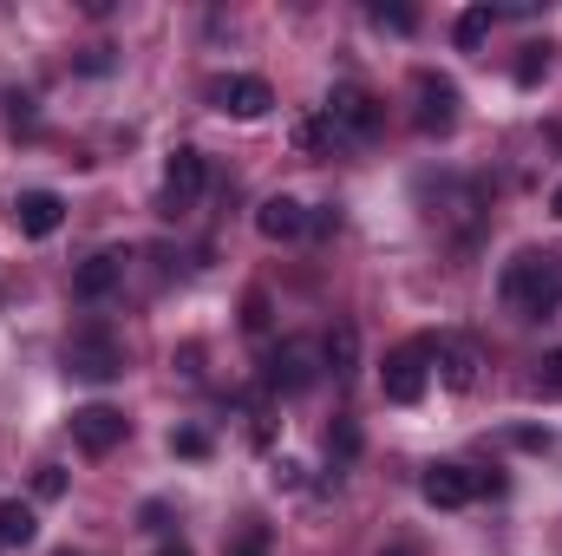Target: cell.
<instances>
[{"label": "cell", "instance_id": "1", "mask_svg": "<svg viewBox=\"0 0 562 556\" xmlns=\"http://www.w3.org/2000/svg\"><path fill=\"white\" fill-rule=\"evenodd\" d=\"M504 301H510L524 321H550L562 308V249H524V256L504 269Z\"/></svg>", "mask_w": 562, "mask_h": 556}, {"label": "cell", "instance_id": "2", "mask_svg": "<svg viewBox=\"0 0 562 556\" xmlns=\"http://www.w3.org/2000/svg\"><path fill=\"white\" fill-rule=\"evenodd\" d=\"M66 374H72V380H92V387L119 380V374H125V347H119V334H105V327H79V334L66 341Z\"/></svg>", "mask_w": 562, "mask_h": 556}, {"label": "cell", "instance_id": "3", "mask_svg": "<svg viewBox=\"0 0 562 556\" xmlns=\"http://www.w3.org/2000/svg\"><path fill=\"white\" fill-rule=\"evenodd\" d=\"M484 491H497V478H477L471 465H425V478H419V498L431 511H464Z\"/></svg>", "mask_w": 562, "mask_h": 556}, {"label": "cell", "instance_id": "4", "mask_svg": "<svg viewBox=\"0 0 562 556\" xmlns=\"http://www.w3.org/2000/svg\"><path fill=\"white\" fill-rule=\"evenodd\" d=\"M425 380H431V341H400V347L386 354V367H380L386 400H393V407H413L425 393Z\"/></svg>", "mask_w": 562, "mask_h": 556}, {"label": "cell", "instance_id": "5", "mask_svg": "<svg viewBox=\"0 0 562 556\" xmlns=\"http://www.w3.org/2000/svg\"><path fill=\"white\" fill-rule=\"evenodd\" d=\"M321 119H327L334 138H373V132H380V105H373V92H360V86H334L327 105H321Z\"/></svg>", "mask_w": 562, "mask_h": 556}, {"label": "cell", "instance_id": "6", "mask_svg": "<svg viewBox=\"0 0 562 556\" xmlns=\"http://www.w3.org/2000/svg\"><path fill=\"white\" fill-rule=\"evenodd\" d=\"M203 184H210V157L203 151H170V164H164V216L190 210L203 197Z\"/></svg>", "mask_w": 562, "mask_h": 556}, {"label": "cell", "instance_id": "7", "mask_svg": "<svg viewBox=\"0 0 562 556\" xmlns=\"http://www.w3.org/2000/svg\"><path fill=\"white\" fill-rule=\"evenodd\" d=\"M413 99H419V132L425 138H445L458 125V86L445 73H419L413 79Z\"/></svg>", "mask_w": 562, "mask_h": 556}, {"label": "cell", "instance_id": "8", "mask_svg": "<svg viewBox=\"0 0 562 556\" xmlns=\"http://www.w3.org/2000/svg\"><path fill=\"white\" fill-rule=\"evenodd\" d=\"M210 105L229 112V119H262V112L276 105V92H269V79H256V73H229V79L210 86Z\"/></svg>", "mask_w": 562, "mask_h": 556}, {"label": "cell", "instance_id": "9", "mask_svg": "<svg viewBox=\"0 0 562 556\" xmlns=\"http://www.w3.org/2000/svg\"><path fill=\"white\" fill-rule=\"evenodd\" d=\"M125 432H132V419L119 413V407H79V413H72V438H79V452H92V458H105L112 445H125Z\"/></svg>", "mask_w": 562, "mask_h": 556}, {"label": "cell", "instance_id": "10", "mask_svg": "<svg viewBox=\"0 0 562 556\" xmlns=\"http://www.w3.org/2000/svg\"><path fill=\"white\" fill-rule=\"evenodd\" d=\"M321 380V367H314V347L307 341H281L276 354H269V387L276 393H307Z\"/></svg>", "mask_w": 562, "mask_h": 556}, {"label": "cell", "instance_id": "11", "mask_svg": "<svg viewBox=\"0 0 562 556\" xmlns=\"http://www.w3.org/2000/svg\"><path fill=\"white\" fill-rule=\"evenodd\" d=\"M119 281H125V249H99V256H86V263L72 269V294H79V301H105Z\"/></svg>", "mask_w": 562, "mask_h": 556}, {"label": "cell", "instance_id": "12", "mask_svg": "<svg viewBox=\"0 0 562 556\" xmlns=\"http://www.w3.org/2000/svg\"><path fill=\"white\" fill-rule=\"evenodd\" d=\"M431 360H438V374H445V387H451V393H471V387H477V347H471L464 334L431 341Z\"/></svg>", "mask_w": 562, "mask_h": 556}, {"label": "cell", "instance_id": "13", "mask_svg": "<svg viewBox=\"0 0 562 556\" xmlns=\"http://www.w3.org/2000/svg\"><path fill=\"white\" fill-rule=\"evenodd\" d=\"M13 223H20V236H53V230L66 223V203H59V190H20V203H13Z\"/></svg>", "mask_w": 562, "mask_h": 556}, {"label": "cell", "instance_id": "14", "mask_svg": "<svg viewBox=\"0 0 562 556\" xmlns=\"http://www.w3.org/2000/svg\"><path fill=\"white\" fill-rule=\"evenodd\" d=\"M256 230H262L269 243H294V236L307 230V210H301L294 197H269V203L256 210Z\"/></svg>", "mask_w": 562, "mask_h": 556}, {"label": "cell", "instance_id": "15", "mask_svg": "<svg viewBox=\"0 0 562 556\" xmlns=\"http://www.w3.org/2000/svg\"><path fill=\"white\" fill-rule=\"evenodd\" d=\"M491 26H497V7H464V13H458V26H451V40H458L464 53H477V46L491 40Z\"/></svg>", "mask_w": 562, "mask_h": 556}, {"label": "cell", "instance_id": "16", "mask_svg": "<svg viewBox=\"0 0 562 556\" xmlns=\"http://www.w3.org/2000/svg\"><path fill=\"white\" fill-rule=\"evenodd\" d=\"M321 360L334 367V380H347V374H353V360H360V334H353V327H334V334H327V347H321Z\"/></svg>", "mask_w": 562, "mask_h": 556}, {"label": "cell", "instance_id": "17", "mask_svg": "<svg viewBox=\"0 0 562 556\" xmlns=\"http://www.w3.org/2000/svg\"><path fill=\"white\" fill-rule=\"evenodd\" d=\"M33 537H40L33 511H26L20 498H0V544H33Z\"/></svg>", "mask_w": 562, "mask_h": 556}, {"label": "cell", "instance_id": "18", "mask_svg": "<svg viewBox=\"0 0 562 556\" xmlns=\"http://www.w3.org/2000/svg\"><path fill=\"white\" fill-rule=\"evenodd\" d=\"M530 387H537L543 400H562V347H557V354H543V360H537V374H530Z\"/></svg>", "mask_w": 562, "mask_h": 556}, {"label": "cell", "instance_id": "19", "mask_svg": "<svg viewBox=\"0 0 562 556\" xmlns=\"http://www.w3.org/2000/svg\"><path fill=\"white\" fill-rule=\"evenodd\" d=\"M353 452H360V425H353V419H334V432H327V458L347 465Z\"/></svg>", "mask_w": 562, "mask_h": 556}, {"label": "cell", "instance_id": "20", "mask_svg": "<svg viewBox=\"0 0 562 556\" xmlns=\"http://www.w3.org/2000/svg\"><path fill=\"white\" fill-rule=\"evenodd\" d=\"M373 26H393V33H413V26H419V13H413V7H386V0H380V7H373Z\"/></svg>", "mask_w": 562, "mask_h": 556}, {"label": "cell", "instance_id": "21", "mask_svg": "<svg viewBox=\"0 0 562 556\" xmlns=\"http://www.w3.org/2000/svg\"><path fill=\"white\" fill-rule=\"evenodd\" d=\"M170 452H177V458H203V452H210V432L183 425V432H170Z\"/></svg>", "mask_w": 562, "mask_h": 556}, {"label": "cell", "instance_id": "22", "mask_svg": "<svg viewBox=\"0 0 562 556\" xmlns=\"http://www.w3.org/2000/svg\"><path fill=\"white\" fill-rule=\"evenodd\" d=\"M294 144H301V151H321V144H334L327 119H301V125H294Z\"/></svg>", "mask_w": 562, "mask_h": 556}, {"label": "cell", "instance_id": "23", "mask_svg": "<svg viewBox=\"0 0 562 556\" xmlns=\"http://www.w3.org/2000/svg\"><path fill=\"white\" fill-rule=\"evenodd\" d=\"M543 73H550V46H530V59L517 66V79H524V86H537Z\"/></svg>", "mask_w": 562, "mask_h": 556}, {"label": "cell", "instance_id": "24", "mask_svg": "<svg viewBox=\"0 0 562 556\" xmlns=\"http://www.w3.org/2000/svg\"><path fill=\"white\" fill-rule=\"evenodd\" d=\"M33 491H40V498H59V491H66V471H59V465H40V471H33Z\"/></svg>", "mask_w": 562, "mask_h": 556}, {"label": "cell", "instance_id": "25", "mask_svg": "<svg viewBox=\"0 0 562 556\" xmlns=\"http://www.w3.org/2000/svg\"><path fill=\"white\" fill-rule=\"evenodd\" d=\"M243 327H249V334H262V327H269V294H249V308H243Z\"/></svg>", "mask_w": 562, "mask_h": 556}, {"label": "cell", "instance_id": "26", "mask_svg": "<svg viewBox=\"0 0 562 556\" xmlns=\"http://www.w3.org/2000/svg\"><path fill=\"white\" fill-rule=\"evenodd\" d=\"M236 556H262V544H243V551H236Z\"/></svg>", "mask_w": 562, "mask_h": 556}, {"label": "cell", "instance_id": "27", "mask_svg": "<svg viewBox=\"0 0 562 556\" xmlns=\"http://www.w3.org/2000/svg\"><path fill=\"white\" fill-rule=\"evenodd\" d=\"M157 556H190V551H183V544H177V551H157Z\"/></svg>", "mask_w": 562, "mask_h": 556}, {"label": "cell", "instance_id": "28", "mask_svg": "<svg viewBox=\"0 0 562 556\" xmlns=\"http://www.w3.org/2000/svg\"><path fill=\"white\" fill-rule=\"evenodd\" d=\"M550 210H557V216H562V190H557V203H550Z\"/></svg>", "mask_w": 562, "mask_h": 556}, {"label": "cell", "instance_id": "29", "mask_svg": "<svg viewBox=\"0 0 562 556\" xmlns=\"http://www.w3.org/2000/svg\"><path fill=\"white\" fill-rule=\"evenodd\" d=\"M386 556H406V551H386Z\"/></svg>", "mask_w": 562, "mask_h": 556}, {"label": "cell", "instance_id": "30", "mask_svg": "<svg viewBox=\"0 0 562 556\" xmlns=\"http://www.w3.org/2000/svg\"><path fill=\"white\" fill-rule=\"evenodd\" d=\"M59 556H72V551H59Z\"/></svg>", "mask_w": 562, "mask_h": 556}]
</instances>
